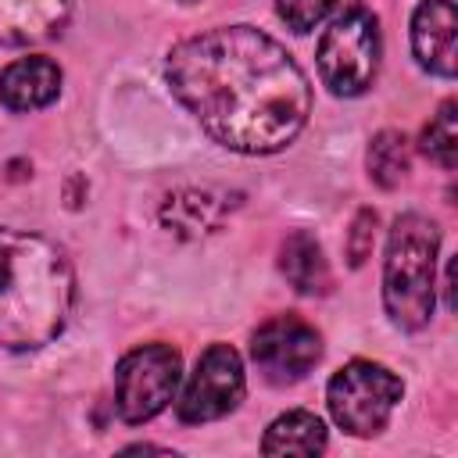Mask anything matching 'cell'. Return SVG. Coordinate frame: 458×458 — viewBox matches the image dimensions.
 Instances as JSON below:
<instances>
[{
	"label": "cell",
	"mask_w": 458,
	"mask_h": 458,
	"mask_svg": "<svg viewBox=\"0 0 458 458\" xmlns=\"http://www.w3.org/2000/svg\"><path fill=\"white\" fill-rule=\"evenodd\" d=\"M175 100L236 154H276L311 114V86L290 50L254 25H218L179 39L165 57Z\"/></svg>",
	"instance_id": "cell-1"
},
{
	"label": "cell",
	"mask_w": 458,
	"mask_h": 458,
	"mask_svg": "<svg viewBox=\"0 0 458 458\" xmlns=\"http://www.w3.org/2000/svg\"><path fill=\"white\" fill-rule=\"evenodd\" d=\"M75 304V272L50 236L0 225V347L39 351L57 340Z\"/></svg>",
	"instance_id": "cell-2"
},
{
	"label": "cell",
	"mask_w": 458,
	"mask_h": 458,
	"mask_svg": "<svg viewBox=\"0 0 458 458\" xmlns=\"http://www.w3.org/2000/svg\"><path fill=\"white\" fill-rule=\"evenodd\" d=\"M440 225L429 215L404 211L394 218L383 258V308L397 329H426L437 308Z\"/></svg>",
	"instance_id": "cell-3"
},
{
	"label": "cell",
	"mask_w": 458,
	"mask_h": 458,
	"mask_svg": "<svg viewBox=\"0 0 458 458\" xmlns=\"http://www.w3.org/2000/svg\"><path fill=\"white\" fill-rule=\"evenodd\" d=\"M379 57H383L379 18L365 4L344 7L326 25L315 50L318 79L333 97H361L379 75Z\"/></svg>",
	"instance_id": "cell-4"
},
{
	"label": "cell",
	"mask_w": 458,
	"mask_h": 458,
	"mask_svg": "<svg viewBox=\"0 0 458 458\" xmlns=\"http://www.w3.org/2000/svg\"><path fill=\"white\" fill-rule=\"evenodd\" d=\"M401 397H404L401 376L390 372L386 365L365 361V358L347 361L340 372H333V379L326 386L329 415L351 437H376L390 422Z\"/></svg>",
	"instance_id": "cell-5"
},
{
	"label": "cell",
	"mask_w": 458,
	"mask_h": 458,
	"mask_svg": "<svg viewBox=\"0 0 458 458\" xmlns=\"http://www.w3.org/2000/svg\"><path fill=\"white\" fill-rule=\"evenodd\" d=\"M182 358L172 344L132 347L114 369V411L122 422L140 426L161 415L179 390Z\"/></svg>",
	"instance_id": "cell-6"
},
{
	"label": "cell",
	"mask_w": 458,
	"mask_h": 458,
	"mask_svg": "<svg viewBox=\"0 0 458 458\" xmlns=\"http://www.w3.org/2000/svg\"><path fill=\"white\" fill-rule=\"evenodd\" d=\"M243 390H247V379H243L240 354L229 344H211L197 358V369L190 372L175 401V415L182 422H215L243 401Z\"/></svg>",
	"instance_id": "cell-7"
},
{
	"label": "cell",
	"mask_w": 458,
	"mask_h": 458,
	"mask_svg": "<svg viewBox=\"0 0 458 458\" xmlns=\"http://www.w3.org/2000/svg\"><path fill=\"white\" fill-rule=\"evenodd\" d=\"M250 358L268 383L286 386V383L304 379L318 365L322 336L311 322L286 311V315H276L265 326H258V333L250 336Z\"/></svg>",
	"instance_id": "cell-8"
},
{
	"label": "cell",
	"mask_w": 458,
	"mask_h": 458,
	"mask_svg": "<svg viewBox=\"0 0 458 458\" xmlns=\"http://www.w3.org/2000/svg\"><path fill=\"white\" fill-rule=\"evenodd\" d=\"M458 14L451 0H422L411 14V54L415 61L440 79H454L458 54H454Z\"/></svg>",
	"instance_id": "cell-9"
},
{
	"label": "cell",
	"mask_w": 458,
	"mask_h": 458,
	"mask_svg": "<svg viewBox=\"0 0 458 458\" xmlns=\"http://www.w3.org/2000/svg\"><path fill=\"white\" fill-rule=\"evenodd\" d=\"M61 93V68L50 57H18L0 72V104L7 111H39Z\"/></svg>",
	"instance_id": "cell-10"
},
{
	"label": "cell",
	"mask_w": 458,
	"mask_h": 458,
	"mask_svg": "<svg viewBox=\"0 0 458 458\" xmlns=\"http://www.w3.org/2000/svg\"><path fill=\"white\" fill-rule=\"evenodd\" d=\"M72 18V0H0V47L54 39Z\"/></svg>",
	"instance_id": "cell-11"
},
{
	"label": "cell",
	"mask_w": 458,
	"mask_h": 458,
	"mask_svg": "<svg viewBox=\"0 0 458 458\" xmlns=\"http://www.w3.org/2000/svg\"><path fill=\"white\" fill-rule=\"evenodd\" d=\"M240 193H215V190H179L161 208V225L175 236H200L222 225V218L236 208Z\"/></svg>",
	"instance_id": "cell-12"
},
{
	"label": "cell",
	"mask_w": 458,
	"mask_h": 458,
	"mask_svg": "<svg viewBox=\"0 0 458 458\" xmlns=\"http://www.w3.org/2000/svg\"><path fill=\"white\" fill-rule=\"evenodd\" d=\"M279 272L297 293H326L329 290V265L322 254V243L308 229H293L279 247Z\"/></svg>",
	"instance_id": "cell-13"
},
{
	"label": "cell",
	"mask_w": 458,
	"mask_h": 458,
	"mask_svg": "<svg viewBox=\"0 0 458 458\" xmlns=\"http://www.w3.org/2000/svg\"><path fill=\"white\" fill-rule=\"evenodd\" d=\"M326 444H329L326 422L315 411L293 408L272 419V426L261 437V454H322Z\"/></svg>",
	"instance_id": "cell-14"
},
{
	"label": "cell",
	"mask_w": 458,
	"mask_h": 458,
	"mask_svg": "<svg viewBox=\"0 0 458 458\" xmlns=\"http://www.w3.org/2000/svg\"><path fill=\"white\" fill-rule=\"evenodd\" d=\"M365 165H369V179H372L376 186H383V190L401 186V179H404L408 168H411V147H408L404 132H397V129L376 132L372 143H369Z\"/></svg>",
	"instance_id": "cell-15"
},
{
	"label": "cell",
	"mask_w": 458,
	"mask_h": 458,
	"mask_svg": "<svg viewBox=\"0 0 458 458\" xmlns=\"http://www.w3.org/2000/svg\"><path fill=\"white\" fill-rule=\"evenodd\" d=\"M419 147L429 161H437L447 172L458 165V104L454 100H444L437 107V114L426 122L419 136Z\"/></svg>",
	"instance_id": "cell-16"
},
{
	"label": "cell",
	"mask_w": 458,
	"mask_h": 458,
	"mask_svg": "<svg viewBox=\"0 0 458 458\" xmlns=\"http://www.w3.org/2000/svg\"><path fill=\"white\" fill-rule=\"evenodd\" d=\"M344 0H276L279 18L286 21V29L293 32H311L315 25H322Z\"/></svg>",
	"instance_id": "cell-17"
},
{
	"label": "cell",
	"mask_w": 458,
	"mask_h": 458,
	"mask_svg": "<svg viewBox=\"0 0 458 458\" xmlns=\"http://www.w3.org/2000/svg\"><path fill=\"white\" fill-rule=\"evenodd\" d=\"M372 240H376V211L372 208H361L351 222V233H347V261L351 268H361L365 258L372 254Z\"/></svg>",
	"instance_id": "cell-18"
},
{
	"label": "cell",
	"mask_w": 458,
	"mask_h": 458,
	"mask_svg": "<svg viewBox=\"0 0 458 458\" xmlns=\"http://www.w3.org/2000/svg\"><path fill=\"white\" fill-rule=\"evenodd\" d=\"M179 4H193V0H179Z\"/></svg>",
	"instance_id": "cell-19"
}]
</instances>
